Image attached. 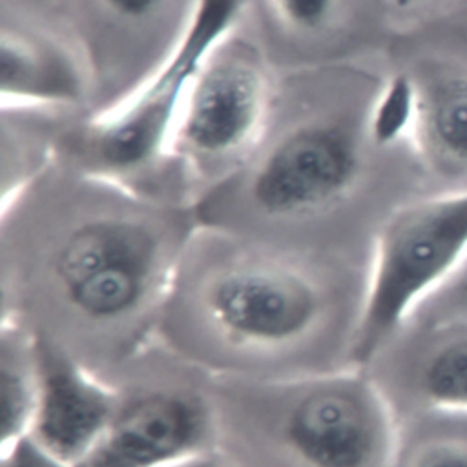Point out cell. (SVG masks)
<instances>
[{
  "instance_id": "1",
  "label": "cell",
  "mask_w": 467,
  "mask_h": 467,
  "mask_svg": "<svg viewBox=\"0 0 467 467\" xmlns=\"http://www.w3.org/2000/svg\"><path fill=\"white\" fill-rule=\"evenodd\" d=\"M199 228L192 204L55 162L2 202L4 286L122 358L162 319Z\"/></svg>"
},
{
  "instance_id": "2",
  "label": "cell",
  "mask_w": 467,
  "mask_h": 467,
  "mask_svg": "<svg viewBox=\"0 0 467 467\" xmlns=\"http://www.w3.org/2000/svg\"><path fill=\"white\" fill-rule=\"evenodd\" d=\"M381 82L348 62L279 78L254 153L195 201L199 226L263 241L268 232L341 215L361 193L372 150H379L368 119Z\"/></svg>"
},
{
  "instance_id": "3",
  "label": "cell",
  "mask_w": 467,
  "mask_h": 467,
  "mask_svg": "<svg viewBox=\"0 0 467 467\" xmlns=\"http://www.w3.org/2000/svg\"><path fill=\"white\" fill-rule=\"evenodd\" d=\"M182 259L168 306L213 354L230 359H297L312 354L337 319V290L312 254L199 226ZM197 234V232H195Z\"/></svg>"
},
{
  "instance_id": "4",
  "label": "cell",
  "mask_w": 467,
  "mask_h": 467,
  "mask_svg": "<svg viewBox=\"0 0 467 467\" xmlns=\"http://www.w3.org/2000/svg\"><path fill=\"white\" fill-rule=\"evenodd\" d=\"M248 4L195 0L171 49L128 97L104 111L62 124L57 161L144 195L175 201L166 173L171 131L201 66L239 27Z\"/></svg>"
},
{
  "instance_id": "5",
  "label": "cell",
  "mask_w": 467,
  "mask_h": 467,
  "mask_svg": "<svg viewBox=\"0 0 467 467\" xmlns=\"http://www.w3.org/2000/svg\"><path fill=\"white\" fill-rule=\"evenodd\" d=\"M250 427L286 467H387L390 407L367 368L341 367L235 385Z\"/></svg>"
},
{
  "instance_id": "6",
  "label": "cell",
  "mask_w": 467,
  "mask_h": 467,
  "mask_svg": "<svg viewBox=\"0 0 467 467\" xmlns=\"http://www.w3.org/2000/svg\"><path fill=\"white\" fill-rule=\"evenodd\" d=\"M272 66L239 27L201 66L166 153L168 182L184 202L235 173L265 137L279 82Z\"/></svg>"
},
{
  "instance_id": "7",
  "label": "cell",
  "mask_w": 467,
  "mask_h": 467,
  "mask_svg": "<svg viewBox=\"0 0 467 467\" xmlns=\"http://www.w3.org/2000/svg\"><path fill=\"white\" fill-rule=\"evenodd\" d=\"M467 255V188L414 199L379 223L347 365L367 368Z\"/></svg>"
},
{
  "instance_id": "8",
  "label": "cell",
  "mask_w": 467,
  "mask_h": 467,
  "mask_svg": "<svg viewBox=\"0 0 467 467\" xmlns=\"http://www.w3.org/2000/svg\"><path fill=\"white\" fill-rule=\"evenodd\" d=\"M219 412L210 396L161 387L122 396L113 421L75 467H166L219 445Z\"/></svg>"
},
{
  "instance_id": "9",
  "label": "cell",
  "mask_w": 467,
  "mask_h": 467,
  "mask_svg": "<svg viewBox=\"0 0 467 467\" xmlns=\"http://www.w3.org/2000/svg\"><path fill=\"white\" fill-rule=\"evenodd\" d=\"M95 84L84 53L46 18L2 16L0 106L5 109L73 111L93 106Z\"/></svg>"
},
{
  "instance_id": "10",
  "label": "cell",
  "mask_w": 467,
  "mask_h": 467,
  "mask_svg": "<svg viewBox=\"0 0 467 467\" xmlns=\"http://www.w3.org/2000/svg\"><path fill=\"white\" fill-rule=\"evenodd\" d=\"M35 334L40 385L29 436L75 467L102 438L124 394L64 345Z\"/></svg>"
},
{
  "instance_id": "11",
  "label": "cell",
  "mask_w": 467,
  "mask_h": 467,
  "mask_svg": "<svg viewBox=\"0 0 467 467\" xmlns=\"http://www.w3.org/2000/svg\"><path fill=\"white\" fill-rule=\"evenodd\" d=\"M412 89L407 140L429 173L467 188V62L432 58L403 69Z\"/></svg>"
},
{
  "instance_id": "12",
  "label": "cell",
  "mask_w": 467,
  "mask_h": 467,
  "mask_svg": "<svg viewBox=\"0 0 467 467\" xmlns=\"http://www.w3.org/2000/svg\"><path fill=\"white\" fill-rule=\"evenodd\" d=\"M272 64L290 71L348 62L363 0H255Z\"/></svg>"
},
{
  "instance_id": "13",
  "label": "cell",
  "mask_w": 467,
  "mask_h": 467,
  "mask_svg": "<svg viewBox=\"0 0 467 467\" xmlns=\"http://www.w3.org/2000/svg\"><path fill=\"white\" fill-rule=\"evenodd\" d=\"M36 334L18 316L4 312L0 330V447L27 436L38 401Z\"/></svg>"
},
{
  "instance_id": "14",
  "label": "cell",
  "mask_w": 467,
  "mask_h": 467,
  "mask_svg": "<svg viewBox=\"0 0 467 467\" xmlns=\"http://www.w3.org/2000/svg\"><path fill=\"white\" fill-rule=\"evenodd\" d=\"M429 348L416 368L421 400L441 410L467 412V325Z\"/></svg>"
},
{
  "instance_id": "15",
  "label": "cell",
  "mask_w": 467,
  "mask_h": 467,
  "mask_svg": "<svg viewBox=\"0 0 467 467\" xmlns=\"http://www.w3.org/2000/svg\"><path fill=\"white\" fill-rule=\"evenodd\" d=\"M418 310H421L423 319L436 328L467 325V255L451 277L434 290Z\"/></svg>"
},
{
  "instance_id": "16",
  "label": "cell",
  "mask_w": 467,
  "mask_h": 467,
  "mask_svg": "<svg viewBox=\"0 0 467 467\" xmlns=\"http://www.w3.org/2000/svg\"><path fill=\"white\" fill-rule=\"evenodd\" d=\"M2 467H73L47 449H44L29 434L0 447Z\"/></svg>"
},
{
  "instance_id": "17",
  "label": "cell",
  "mask_w": 467,
  "mask_h": 467,
  "mask_svg": "<svg viewBox=\"0 0 467 467\" xmlns=\"http://www.w3.org/2000/svg\"><path fill=\"white\" fill-rule=\"evenodd\" d=\"M407 467H467V445L452 441L427 443L414 451Z\"/></svg>"
},
{
  "instance_id": "18",
  "label": "cell",
  "mask_w": 467,
  "mask_h": 467,
  "mask_svg": "<svg viewBox=\"0 0 467 467\" xmlns=\"http://www.w3.org/2000/svg\"><path fill=\"white\" fill-rule=\"evenodd\" d=\"M166 467H241L239 462L224 451L221 445L199 451L186 458H181Z\"/></svg>"
},
{
  "instance_id": "19",
  "label": "cell",
  "mask_w": 467,
  "mask_h": 467,
  "mask_svg": "<svg viewBox=\"0 0 467 467\" xmlns=\"http://www.w3.org/2000/svg\"><path fill=\"white\" fill-rule=\"evenodd\" d=\"M379 2L394 13L410 15V13H416V11H421V9L429 7L436 0H379Z\"/></svg>"
}]
</instances>
